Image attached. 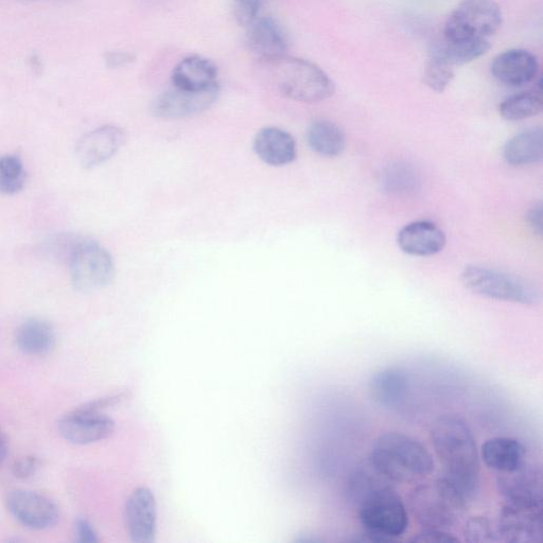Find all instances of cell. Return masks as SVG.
<instances>
[{"label":"cell","mask_w":543,"mask_h":543,"mask_svg":"<svg viewBox=\"0 0 543 543\" xmlns=\"http://www.w3.org/2000/svg\"><path fill=\"white\" fill-rule=\"evenodd\" d=\"M437 458L444 466L447 479L468 501L474 499L480 486V455L470 427L457 415H443L430 431Z\"/></svg>","instance_id":"obj_1"},{"label":"cell","mask_w":543,"mask_h":543,"mask_svg":"<svg viewBox=\"0 0 543 543\" xmlns=\"http://www.w3.org/2000/svg\"><path fill=\"white\" fill-rule=\"evenodd\" d=\"M370 461L382 475L396 483H417L432 474L429 450L414 437L400 432L379 435L372 445Z\"/></svg>","instance_id":"obj_2"},{"label":"cell","mask_w":543,"mask_h":543,"mask_svg":"<svg viewBox=\"0 0 543 543\" xmlns=\"http://www.w3.org/2000/svg\"><path fill=\"white\" fill-rule=\"evenodd\" d=\"M261 73L284 97L303 103H317L336 92L334 81L324 70L310 61L280 57L259 61Z\"/></svg>","instance_id":"obj_3"},{"label":"cell","mask_w":543,"mask_h":543,"mask_svg":"<svg viewBox=\"0 0 543 543\" xmlns=\"http://www.w3.org/2000/svg\"><path fill=\"white\" fill-rule=\"evenodd\" d=\"M355 509L364 536L372 542L398 541L409 529L407 506L395 485L376 490L359 502Z\"/></svg>","instance_id":"obj_4"},{"label":"cell","mask_w":543,"mask_h":543,"mask_svg":"<svg viewBox=\"0 0 543 543\" xmlns=\"http://www.w3.org/2000/svg\"><path fill=\"white\" fill-rule=\"evenodd\" d=\"M468 502L444 477L418 485L410 495L412 515L423 529L449 531L464 515Z\"/></svg>","instance_id":"obj_5"},{"label":"cell","mask_w":543,"mask_h":543,"mask_svg":"<svg viewBox=\"0 0 543 543\" xmlns=\"http://www.w3.org/2000/svg\"><path fill=\"white\" fill-rule=\"evenodd\" d=\"M461 282L472 293L487 299L534 306L540 302V293L527 280L494 269L468 266Z\"/></svg>","instance_id":"obj_6"},{"label":"cell","mask_w":543,"mask_h":543,"mask_svg":"<svg viewBox=\"0 0 543 543\" xmlns=\"http://www.w3.org/2000/svg\"><path fill=\"white\" fill-rule=\"evenodd\" d=\"M502 25V11L494 0H463L446 22L448 41L488 40Z\"/></svg>","instance_id":"obj_7"},{"label":"cell","mask_w":543,"mask_h":543,"mask_svg":"<svg viewBox=\"0 0 543 543\" xmlns=\"http://www.w3.org/2000/svg\"><path fill=\"white\" fill-rule=\"evenodd\" d=\"M69 270L75 288L81 292H93L108 286L115 272L112 256L96 242H83L75 248Z\"/></svg>","instance_id":"obj_8"},{"label":"cell","mask_w":543,"mask_h":543,"mask_svg":"<svg viewBox=\"0 0 543 543\" xmlns=\"http://www.w3.org/2000/svg\"><path fill=\"white\" fill-rule=\"evenodd\" d=\"M501 540L533 543L542 535V504L504 502L497 521Z\"/></svg>","instance_id":"obj_9"},{"label":"cell","mask_w":543,"mask_h":543,"mask_svg":"<svg viewBox=\"0 0 543 543\" xmlns=\"http://www.w3.org/2000/svg\"><path fill=\"white\" fill-rule=\"evenodd\" d=\"M6 503L13 518L30 530H48L56 527L60 520L59 509L54 502L29 490H13Z\"/></svg>","instance_id":"obj_10"},{"label":"cell","mask_w":543,"mask_h":543,"mask_svg":"<svg viewBox=\"0 0 543 543\" xmlns=\"http://www.w3.org/2000/svg\"><path fill=\"white\" fill-rule=\"evenodd\" d=\"M58 428L65 441L83 446L108 439L115 430V422L100 411L84 406L63 416Z\"/></svg>","instance_id":"obj_11"},{"label":"cell","mask_w":543,"mask_h":543,"mask_svg":"<svg viewBox=\"0 0 543 543\" xmlns=\"http://www.w3.org/2000/svg\"><path fill=\"white\" fill-rule=\"evenodd\" d=\"M220 86L214 89L194 92L173 87L153 102L152 111L163 119H181L205 112L215 104L219 97Z\"/></svg>","instance_id":"obj_12"},{"label":"cell","mask_w":543,"mask_h":543,"mask_svg":"<svg viewBox=\"0 0 543 543\" xmlns=\"http://www.w3.org/2000/svg\"><path fill=\"white\" fill-rule=\"evenodd\" d=\"M497 487L504 502L542 504V472L535 464L525 462L514 471L499 474Z\"/></svg>","instance_id":"obj_13"},{"label":"cell","mask_w":543,"mask_h":543,"mask_svg":"<svg viewBox=\"0 0 543 543\" xmlns=\"http://www.w3.org/2000/svg\"><path fill=\"white\" fill-rule=\"evenodd\" d=\"M126 522L134 543H152L156 534V502L149 488L138 487L126 503Z\"/></svg>","instance_id":"obj_14"},{"label":"cell","mask_w":543,"mask_h":543,"mask_svg":"<svg viewBox=\"0 0 543 543\" xmlns=\"http://www.w3.org/2000/svg\"><path fill=\"white\" fill-rule=\"evenodd\" d=\"M124 130L105 126L83 136L77 147L80 163L86 168H92L111 159L126 143Z\"/></svg>","instance_id":"obj_15"},{"label":"cell","mask_w":543,"mask_h":543,"mask_svg":"<svg viewBox=\"0 0 543 543\" xmlns=\"http://www.w3.org/2000/svg\"><path fill=\"white\" fill-rule=\"evenodd\" d=\"M445 233L429 221L412 222L397 235L400 250L408 255L429 257L441 253L446 245Z\"/></svg>","instance_id":"obj_16"},{"label":"cell","mask_w":543,"mask_h":543,"mask_svg":"<svg viewBox=\"0 0 543 543\" xmlns=\"http://www.w3.org/2000/svg\"><path fill=\"white\" fill-rule=\"evenodd\" d=\"M538 67V60L532 52L525 49H510L495 58L490 70L500 83L519 87L536 78Z\"/></svg>","instance_id":"obj_17"},{"label":"cell","mask_w":543,"mask_h":543,"mask_svg":"<svg viewBox=\"0 0 543 543\" xmlns=\"http://www.w3.org/2000/svg\"><path fill=\"white\" fill-rule=\"evenodd\" d=\"M247 44L259 61H269L287 56L288 38L272 17L256 20L249 26Z\"/></svg>","instance_id":"obj_18"},{"label":"cell","mask_w":543,"mask_h":543,"mask_svg":"<svg viewBox=\"0 0 543 543\" xmlns=\"http://www.w3.org/2000/svg\"><path fill=\"white\" fill-rule=\"evenodd\" d=\"M172 85L184 91L201 92L219 86L218 68L213 61L190 56L174 67Z\"/></svg>","instance_id":"obj_19"},{"label":"cell","mask_w":543,"mask_h":543,"mask_svg":"<svg viewBox=\"0 0 543 543\" xmlns=\"http://www.w3.org/2000/svg\"><path fill=\"white\" fill-rule=\"evenodd\" d=\"M481 457L488 468L505 474L527 462V450L514 437L497 436L483 444Z\"/></svg>","instance_id":"obj_20"},{"label":"cell","mask_w":543,"mask_h":543,"mask_svg":"<svg viewBox=\"0 0 543 543\" xmlns=\"http://www.w3.org/2000/svg\"><path fill=\"white\" fill-rule=\"evenodd\" d=\"M254 150L261 161L271 166H285L296 159L294 138L284 130H260L254 140Z\"/></svg>","instance_id":"obj_21"},{"label":"cell","mask_w":543,"mask_h":543,"mask_svg":"<svg viewBox=\"0 0 543 543\" xmlns=\"http://www.w3.org/2000/svg\"><path fill=\"white\" fill-rule=\"evenodd\" d=\"M409 376L397 367H388L375 373L370 381L373 398L384 408H396L408 396Z\"/></svg>","instance_id":"obj_22"},{"label":"cell","mask_w":543,"mask_h":543,"mask_svg":"<svg viewBox=\"0 0 543 543\" xmlns=\"http://www.w3.org/2000/svg\"><path fill=\"white\" fill-rule=\"evenodd\" d=\"M395 485L373 465L370 459L363 461L350 472L345 483V496L354 507L365 497L383 487Z\"/></svg>","instance_id":"obj_23"},{"label":"cell","mask_w":543,"mask_h":543,"mask_svg":"<svg viewBox=\"0 0 543 543\" xmlns=\"http://www.w3.org/2000/svg\"><path fill=\"white\" fill-rule=\"evenodd\" d=\"M504 160L513 166L532 165L543 157V134L541 129H532L513 137L504 147Z\"/></svg>","instance_id":"obj_24"},{"label":"cell","mask_w":543,"mask_h":543,"mask_svg":"<svg viewBox=\"0 0 543 543\" xmlns=\"http://www.w3.org/2000/svg\"><path fill=\"white\" fill-rule=\"evenodd\" d=\"M55 343L54 328L42 320H28L16 332L17 346L29 356H44L50 352Z\"/></svg>","instance_id":"obj_25"},{"label":"cell","mask_w":543,"mask_h":543,"mask_svg":"<svg viewBox=\"0 0 543 543\" xmlns=\"http://www.w3.org/2000/svg\"><path fill=\"white\" fill-rule=\"evenodd\" d=\"M490 45L488 40H463V41H448L437 46L433 51L432 57L440 59L450 66L464 65L475 61L489 51Z\"/></svg>","instance_id":"obj_26"},{"label":"cell","mask_w":543,"mask_h":543,"mask_svg":"<svg viewBox=\"0 0 543 543\" xmlns=\"http://www.w3.org/2000/svg\"><path fill=\"white\" fill-rule=\"evenodd\" d=\"M308 143L314 152L327 157L340 155L346 145L342 129L328 120L313 122L308 130Z\"/></svg>","instance_id":"obj_27"},{"label":"cell","mask_w":543,"mask_h":543,"mask_svg":"<svg viewBox=\"0 0 543 543\" xmlns=\"http://www.w3.org/2000/svg\"><path fill=\"white\" fill-rule=\"evenodd\" d=\"M541 92H524L505 99L499 107L500 115L507 121H521L541 113Z\"/></svg>","instance_id":"obj_28"},{"label":"cell","mask_w":543,"mask_h":543,"mask_svg":"<svg viewBox=\"0 0 543 543\" xmlns=\"http://www.w3.org/2000/svg\"><path fill=\"white\" fill-rule=\"evenodd\" d=\"M26 177V170L19 156L8 154L0 157V194H17L24 188Z\"/></svg>","instance_id":"obj_29"},{"label":"cell","mask_w":543,"mask_h":543,"mask_svg":"<svg viewBox=\"0 0 543 543\" xmlns=\"http://www.w3.org/2000/svg\"><path fill=\"white\" fill-rule=\"evenodd\" d=\"M465 539L469 542L490 543L501 541L497 523L486 517H471L465 523Z\"/></svg>","instance_id":"obj_30"},{"label":"cell","mask_w":543,"mask_h":543,"mask_svg":"<svg viewBox=\"0 0 543 543\" xmlns=\"http://www.w3.org/2000/svg\"><path fill=\"white\" fill-rule=\"evenodd\" d=\"M454 78L452 66L444 61L431 57L426 70L424 80L426 85L435 93H443Z\"/></svg>","instance_id":"obj_31"},{"label":"cell","mask_w":543,"mask_h":543,"mask_svg":"<svg viewBox=\"0 0 543 543\" xmlns=\"http://www.w3.org/2000/svg\"><path fill=\"white\" fill-rule=\"evenodd\" d=\"M418 175L406 164H398L390 168L384 175V185L394 192H409L416 188Z\"/></svg>","instance_id":"obj_32"},{"label":"cell","mask_w":543,"mask_h":543,"mask_svg":"<svg viewBox=\"0 0 543 543\" xmlns=\"http://www.w3.org/2000/svg\"><path fill=\"white\" fill-rule=\"evenodd\" d=\"M266 0H234V16L240 26L249 27L258 19Z\"/></svg>","instance_id":"obj_33"},{"label":"cell","mask_w":543,"mask_h":543,"mask_svg":"<svg viewBox=\"0 0 543 543\" xmlns=\"http://www.w3.org/2000/svg\"><path fill=\"white\" fill-rule=\"evenodd\" d=\"M412 541L419 543H454L458 542L459 538L447 530L423 529L412 538Z\"/></svg>","instance_id":"obj_34"},{"label":"cell","mask_w":543,"mask_h":543,"mask_svg":"<svg viewBox=\"0 0 543 543\" xmlns=\"http://www.w3.org/2000/svg\"><path fill=\"white\" fill-rule=\"evenodd\" d=\"M40 462L37 458L29 457L15 462L13 475L20 480H27L35 475L39 469Z\"/></svg>","instance_id":"obj_35"},{"label":"cell","mask_w":543,"mask_h":543,"mask_svg":"<svg viewBox=\"0 0 543 543\" xmlns=\"http://www.w3.org/2000/svg\"><path fill=\"white\" fill-rule=\"evenodd\" d=\"M76 540L80 543H96L99 542L98 533L93 524L86 519L79 518L75 524Z\"/></svg>","instance_id":"obj_36"},{"label":"cell","mask_w":543,"mask_h":543,"mask_svg":"<svg viewBox=\"0 0 543 543\" xmlns=\"http://www.w3.org/2000/svg\"><path fill=\"white\" fill-rule=\"evenodd\" d=\"M136 57L129 51H112L105 55V62L111 68L127 66L133 63Z\"/></svg>","instance_id":"obj_37"},{"label":"cell","mask_w":543,"mask_h":543,"mask_svg":"<svg viewBox=\"0 0 543 543\" xmlns=\"http://www.w3.org/2000/svg\"><path fill=\"white\" fill-rule=\"evenodd\" d=\"M542 204H535L527 214V222L533 232L539 236L542 235L543 225H542Z\"/></svg>","instance_id":"obj_38"},{"label":"cell","mask_w":543,"mask_h":543,"mask_svg":"<svg viewBox=\"0 0 543 543\" xmlns=\"http://www.w3.org/2000/svg\"><path fill=\"white\" fill-rule=\"evenodd\" d=\"M8 454V443L5 434L0 431V465H2Z\"/></svg>","instance_id":"obj_39"},{"label":"cell","mask_w":543,"mask_h":543,"mask_svg":"<svg viewBox=\"0 0 543 543\" xmlns=\"http://www.w3.org/2000/svg\"><path fill=\"white\" fill-rule=\"evenodd\" d=\"M26 2L45 3V2H60V0H26Z\"/></svg>","instance_id":"obj_40"}]
</instances>
